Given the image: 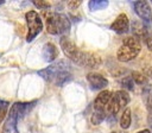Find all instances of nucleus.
Here are the masks:
<instances>
[{
	"instance_id": "obj_8",
	"label": "nucleus",
	"mask_w": 152,
	"mask_h": 133,
	"mask_svg": "<svg viewBox=\"0 0 152 133\" xmlns=\"http://www.w3.org/2000/svg\"><path fill=\"white\" fill-rule=\"evenodd\" d=\"M133 7H134V11L137 12V14L141 18V20L145 24L152 23V11H151L150 4L147 1H134Z\"/></svg>"
},
{
	"instance_id": "obj_5",
	"label": "nucleus",
	"mask_w": 152,
	"mask_h": 133,
	"mask_svg": "<svg viewBox=\"0 0 152 133\" xmlns=\"http://www.w3.org/2000/svg\"><path fill=\"white\" fill-rule=\"evenodd\" d=\"M25 19H26V24H27V27H28L26 40L30 43L42 32V30H43V21H42L40 15L36 11L26 12Z\"/></svg>"
},
{
	"instance_id": "obj_17",
	"label": "nucleus",
	"mask_w": 152,
	"mask_h": 133,
	"mask_svg": "<svg viewBox=\"0 0 152 133\" xmlns=\"http://www.w3.org/2000/svg\"><path fill=\"white\" fill-rule=\"evenodd\" d=\"M131 116H132V113H131V108H126L122 113V116L120 119V126L122 129H127L131 125Z\"/></svg>"
},
{
	"instance_id": "obj_19",
	"label": "nucleus",
	"mask_w": 152,
	"mask_h": 133,
	"mask_svg": "<svg viewBox=\"0 0 152 133\" xmlns=\"http://www.w3.org/2000/svg\"><path fill=\"white\" fill-rule=\"evenodd\" d=\"M108 2L109 1H107V0H91V1H89L88 6H89L90 11H97V10H102V8L107 7Z\"/></svg>"
},
{
	"instance_id": "obj_29",
	"label": "nucleus",
	"mask_w": 152,
	"mask_h": 133,
	"mask_svg": "<svg viewBox=\"0 0 152 133\" xmlns=\"http://www.w3.org/2000/svg\"><path fill=\"white\" fill-rule=\"evenodd\" d=\"M1 124H2V121H0V125H1Z\"/></svg>"
},
{
	"instance_id": "obj_9",
	"label": "nucleus",
	"mask_w": 152,
	"mask_h": 133,
	"mask_svg": "<svg viewBox=\"0 0 152 133\" xmlns=\"http://www.w3.org/2000/svg\"><path fill=\"white\" fill-rule=\"evenodd\" d=\"M87 81H88V83L93 90H100V89H103L108 86L107 78H104L99 72H94V71L87 74Z\"/></svg>"
},
{
	"instance_id": "obj_12",
	"label": "nucleus",
	"mask_w": 152,
	"mask_h": 133,
	"mask_svg": "<svg viewBox=\"0 0 152 133\" xmlns=\"http://www.w3.org/2000/svg\"><path fill=\"white\" fill-rule=\"evenodd\" d=\"M132 32L134 34V38H137L138 40H142V42H145V39L148 36V32H147L146 27L140 21H133V24H132Z\"/></svg>"
},
{
	"instance_id": "obj_6",
	"label": "nucleus",
	"mask_w": 152,
	"mask_h": 133,
	"mask_svg": "<svg viewBox=\"0 0 152 133\" xmlns=\"http://www.w3.org/2000/svg\"><path fill=\"white\" fill-rule=\"evenodd\" d=\"M59 45H61V48H62L64 55H65L69 59H71V61L75 63L76 59L78 58L80 53H81V50L76 46V44H75L72 40H70L68 37L63 36V37H61V39H59Z\"/></svg>"
},
{
	"instance_id": "obj_1",
	"label": "nucleus",
	"mask_w": 152,
	"mask_h": 133,
	"mask_svg": "<svg viewBox=\"0 0 152 133\" xmlns=\"http://www.w3.org/2000/svg\"><path fill=\"white\" fill-rule=\"evenodd\" d=\"M36 104V101L32 102H14L8 110V115L2 126V133H19L18 132V121L21 120Z\"/></svg>"
},
{
	"instance_id": "obj_23",
	"label": "nucleus",
	"mask_w": 152,
	"mask_h": 133,
	"mask_svg": "<svg viewBox=\"0 0 152 133\" xmlns=\"http://www.w3.org/2000/svg\"><path fill=\"white\" fill-rule=\"evenodd\" d=\"M33 5L37 7V8H40V10H46L50 7V4L48 1H43V0H37V1H32Z\"/></svg>"
},
{
	"instance_id": "obj_16",
	"label": "nucleus",
	"mask_w": 152,
	"mask_h": 133,
	"mask_svg": "<svg viewBox=\"0 0 152 133\" xmlns=\"http://www.w3.org/2000/svg\"><path fill=\"white\" fill-rule=\"evenodd\" d=\"M119 110H120V106H119V103H118L114 94H112V96H110V99H109V101L107 103V112L110 115H115Z\"/></svg>"
},
{
	"instance_id": "obj_24",
	"label": "nucleus",
	"mask_w": 152,
	"mask_h": 133,
	"mask_svg": "<svg viewBox=\"0 0 152 133\" xmlns=\"http://www.w3.org/2000/svg\"><path fill=\"white\" fill-rule=\"evenodd\" d=\"M81 2H82V1H68V6H69L71 10H74V8H77V7L81 5Z\"/></svg>"
},
{
	"instance_id": "obj_22",
	"label": "nucleus",
	"mask_w": 152,
	"mask_h": 133,
	"mask_svg": "<svg viewBox=\"0 0 152 133\" xmlns=\"http://www.w3.org/2000/svg\"><path fill=\"white\" fill-rule=\"evenodd\" d=\"M121 86H122V88H125L127 90H133L134 89V82H133L132 77H129V76H126L121 80Z\"/></svg>"
},
{
	"instance_id": "obj_21",
	"label": "nucleus",
	"mask_w": 152,
	"mask_h": 133,
	"mask_svg": "<svg viewBox=\"0 0 152 133\" xmlns=\"http://www.w3.org/2000/svg\"><path fill=\"white\" fill-rule=\"evenodd\" d=\"M8 101L1 100L0 99V121H4L5 118L7 116V112H8Z\"/></svg>"
},
{
	"instance_id": "obj_31",
	"label": "nucleus",
	"mask_w": 152,
	"mask_h": 133,
	"mask_svg": "<svg viewBox=\"0 0 152 133\" xmlns=\"http://www.w3.org/2000/svg\"><path fill=\"white\" fill-rule=\"evenodd\" d=\"M151 2H152V1H151Z\"/></svg>"
},
{
	"instance_id": "obj_11",
	"label": "nucleus",
	"mask_w": 152,
	"mask_h": 133,
	"mask_svg": "<svg viewBox=\"0 0 152 133\" xmlns=\"http://www.w3.org/2000/svg\"><path fill=\"white\" fill-rule=\"evenodd\" d=\"M43 58L46 62H52L56 59V57L58 56V50L56 48V45H53L52 43H46L43 46V51H42Z\"/></svg>"
},
{
	"instance_id": "obj_28",
	"label": "nucleus",
	"mask_w": 152,
	"mask_h": 133,
	"mask_svg": "<svg viewBox=\"0 0 152 133\" xmlns=\"http://www.w3.org/2000/svg\"><path fill=\"white\" fill-rule=\"evenodd\" d=\"M121 133H127V132H121Z\"/></svg>"
},
{
	"instance_id": "obj_26",
	"label": "nucleus",
	"mask_w": 152,
	"mask_h": 133,
	"mask_svg": "<svg viewBox=\"0 0 152 133\" xmlns=\"http://www.w3.org/2000/svg\"><path fill=\"white\" fill-rule=\"evenodd\" d=\"M137 133H151V131L150 129H142V131H139Z\"/></svg>"
},
{
	"instance_id": "obj_7",
	"label": "nucleus",
	"mask_w": 152,
	"mask_h": 133,
	"mask_svg": "<svg viewBox=\"0 0 152 133\" xmlns=\"http://www.w3.org/2000/svg\"><path fill=\"white\" fill-rule=\"evenodd\" d=\"M75 64L84 66V68H90V69H96L100 66L101 64V58L95 55V53H90V52H84L81 51L78 58L76 59Z\"/></svg>"
},
{
	"instance_id": "obj_30",
	"label": "nucleus",
	"mask_w": 152,
	"mask_h": 133,
	"mask_svg": "<svg viewBox=\"0 0 152 133\" xmlns=\"http://www.w3.org/2000/svg\"><path fill=\"white\" fill-rule=\"evenodd\" d=\"M112 133H116V132H112Z\"/></svg>"
},
{
	"instance_id": "obj_18",
	"label": "nucleus",
	"mask_w": 152,
	"mask_h": 133,
	"mask_svg": "<svg viewBox=\"0 0 152 133\" xmlns=\"http://www.w3.org/2000/svg\"><path fill=\"white\" fill-rule=\"evenodd\" d=\"M104 119H106V113L103 109H94L90 121L93 125H100Z\"/></svg>"
},
{
	"instance_id": "obj_15",
	"label": "nucleus",
	"mask_w": 152,
	"mask_h": 133,
	"mask_svg": "<svg viewBox=\"0 0 152 133\" xmlns=\"http://www.w3.org/2000/svg\"><path fill=\"white\" fill-rule=\"evenodd\" d=\"M114 96H115V99H116L120 108L121 107H126L127 103L129 102V95L125 90H118V91H115L114 93Z\"/></svg>"
},
{
	"instance_id": "obj_20",
	"label": "nucleus",
	"mask_w": 152,
	"mask_h": 133,
	"mask_svg": "<svg viewBox=\"0 0 152 133\" xmlns=\"http://www.w3.org/2000/svg\"><path fill=\"white\" fill-rule=\"evenodd\" d=\"M132 80H133V82H135L139 86H146L148 83L147 78L141 72H138V71H133L132 72Z\"/></svg>"
},
{
	"instance_id": "obj_3",
	"label": "nucleus",
	"mask_w": 152,
	"mask_h": 133,
	"mask_svg": "<svg viewBox=\"0 0 152 133\" xmlns=\"http://www.w3.org/2000/svg\"><path fill=\"white\" fill-rule=\"evenodd\" d=\"M140 52V42L134 37H127L124 44L119 48L116 57L120 62H128L138 56Z\"/></svg>"
},
{
	"instance_id": "obj_13",
	"label": "nucleus",
	"mask_w": 152,
	"mask_h": 133,
	"mask_svg": "<svg viewBox=\"0 0 152 133\" xmlns=\"http://www.w3.org/2000/svg\"><path fill=\"white\" fill-rule=\"evenodd\" d=\"M110 96H112V93L109 90H102L94 101V109H103V107L107 106Z\"/></svg>"
},
{
	"instance_id": "obj_10",
	"label": "nucleus",
	"mask_w": 152,
	"mask_h": 133,
	"mask_svg": "<svg viewBox=\"0 0 152 133\" xmlns=\"http://www.w3.org/2000/svg\"><path fill=\"white\" fill-rule=\"evenodd\" d=\"M110 28H112L113 31H115L116 33H119V34L126 33V32L128 31V28H129V20H128V18H127V15L124 14V13L119 14V15L115 18V20L112 23Z\"/></svg>"
},
{
	"instance_id": "obj_2",
	"label": "nucleus",
	"mask_w": 152,
	"mask_h": 133,
	"mask_svg": "<svg viewBox=\"0 0 152 133\" xmlns=\"http://www.w3.org/2000/svg\"><path fill=\"white\" fill-rule=\"evenodd\" d=\"M44 17L46 20V30L49 33L62 34V37L69 33L71 24L65 14L55 13V12H44Z\"/></svg>"
},
{
	"instance_id": "obj_4",
	"label": "nucleus",
	"mask_w": 152,
	"mask_h": 133,
	"mask_svg": "<svg viewBox=\"0 0 152 133\" xmlns=\"http://www.w3.org/2000/svg\"><path fill=\"white\" fill-rule=\"evenodd\" d=\"M70 69H71V66H70L69 62L65 61V59H61V61H57V62L52 63L51 65H49V66H46V68L39 70L37 74H38L42 78H44L45 81L52 83L53 78H55L59 72L70 71Z\"/></svg>"
},
{
	"instance_id": "obj_14",
	"label": "nucleus",
	"mask_w": 152,
	"mask_h": 133,
	"mask_svg": "<svg viewBox=\"0 0 152 133\" xmlns=\"http://www.w3.org/2000/svg\"><path fill=\"white\" fill-rule=\"evenodd\" d=\"M141 97H142V101L148 110L150 114H152V86L151 84H146L142 90H141Z\"/></svg>"
},
{
	"instance_id": "obj_25",
	"label": "nucleus",
	"mask_w": 152,
	"mask_h": 133,
	"mask_svg": "<svg viewBox=\"0 0 152 133\" xmlns=\"http://www.w3.org/2000/svg\"><path fill=\"white\" fill-rule=\"evenodd\" d=\"M147 76L152 80V68H148V69H147Z\"/></svg>"
},
{
	"instance_id": "obj_27",
	"label": "nucleus",
	"mask_w": 152,
	"mask_h": 133,
	"mask_svg": "<svg viewBox=\"0 0 152 133\" xmlns=\"http://www.w3.org/2000/svg\"><path fill=\"white\" fill-rule=\"evenodd\" d=\"M4 2H5V0H0V5H2Z\"/></svg>"
}]
</instances>
